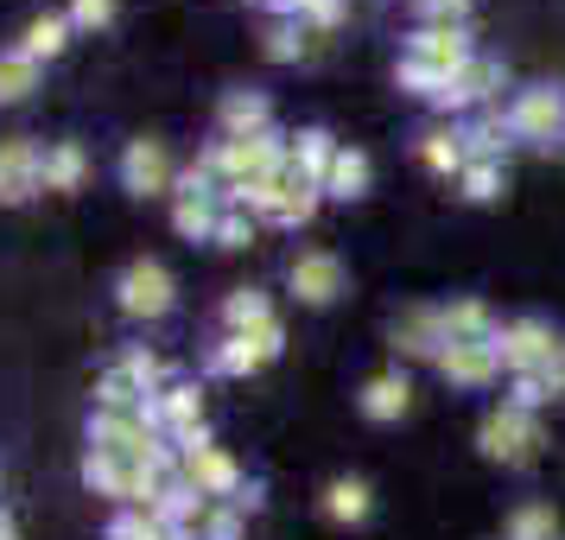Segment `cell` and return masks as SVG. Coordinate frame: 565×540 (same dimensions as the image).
<instances>
[{"label":"cell","mask_w":565,"mask_h":540,"mask_svg":"<svg viewBox=\"0 0 565 540\" xmlns=\"http://www.w3.org/2000/svg\"><path fill=\"white\" fill-rule=\"evenodd\" d=\"M153 515L166 521V528H172V534L198 540V528H204V515H210V496H198L191 484H179V477H172V489H166V496L153 502Z\"/></svg>","instance_id":"18"},{"label":"cell","mask_w":565,"mask_h":540,"mask_svg":"<svg viewBox=\"0 0 565 540\" xmlns=\"http://www.w3.org/2000/svg\"><path fill=\"white\" fill-rule=\"evenodd\" d=\"M458 191L470 198V204H495V198L509 191V172H502L495 159H470V166L458 172Z\"/></svg>","instance_id":"31"},{"label":"cell","mask_w":565,"mask_h":540,"mask_svg":"<svg viewBox=\"0 0 565 540\" xmlns=\"http://www.w3.org/2000/svg\"><path fill=\"white\" fill-rule=\"evenodd\" d=\"M71 13H39V20H26V32H20V45H13V52H26L32 64H52L57 52H64V45H71Z\"/></svg>","instance_id":"20"},{"label":"cell","mask_w":565,"mask_h":540,"mask_svg":"<svg viewBox=\"0 0 565 540\" xmlns=\"http://www.w3.org/2000/svg\"><path fill=\"white\" fill-rule=\"evenodd\" d=\"M255 134H274V108L260 89H230L223 108H216V140H255Z\"/></svg>","instance_id":"15"},{"label":"cell","mask_w":565,"mask_h":540,"mask_svg":"<svg viewBox=\"0 0 565 540\" xmlns=\"http://www.w3.org/2000/svg\"><path fill=\"white\" fill-rule=\"evenodd\" d=\"M477 445H483L489 464H509V470H527V464L540 458V445H546V433H540V413L514 407V401H502V407L483 420V433H477Z\"/></svg>","instance_id":"2"},{"label":"cell","mask_w":565,"mask_h":540,"mask_svg":"<svg viewBox=\"0 0 565 540\" xmlns=\"http://www.w3.org/2000/svg\"><path fill=\"white\" fill-rule=\"evenodd\" d=\"M71 27H77V32L115 27V0H71Z\"/></svg>","instance_id":"39"},{"label":"cell","mask_w":565,"mask_h":540,"mask_svg":"<svg viewBox=\"0 0 565 540\" xmlns=\"http://www.w3.org/2000/svg\"><path fill=\"white\" fill-rule=\"evenodd\" d=\"M509 128L527 147H559L565 140V96L559 89H521L509 103Z\"/></svg>","instance_id":"6"},{"label":"cell","mask_w":565,"mask_h":540,"mask_svg":"<svg viewBox=\"0 0 565 540\" xmlns=\"http://www.w3.org/2000/svg\"><path fill=\"white\" fill-rule=\"evenodd\" d=\"M280 343H286V331H280V318L274 325H260V331H235V337H223L216 350H210V375H255V369H267V362L280 357Z\"/></svg>","instance_id":"7"},{"label":"cell","mask_w":565,"mask_h":540,"mask_svg":"<svg viewBox=\"0 0 565 540\" xmlns=\"http://www.w3.org/2000/svg\"><path fill=\"white\" fill-rule=\"evenodd\" d=\"M356 407L369 413V420H401V413L413 407V388H407V375H394V369H387V375H369V382H362V394H356Z\"/></svg>","instance_id":"19"},{"label":"cell","mask_w":565,"mask_h":540,"mask_svg":"<svg viewBox=\"0 0 565 540\" xmlns=\"http://www.w3.org/2000/svg\"><path fill=\"white\" fill-rule=\"evenodd\" d=\"M362 191H369V153H362V147H337L331 179H324V198H343V204H356Z\"/></svg>","instance_id":"25"},{"label":"cell","mask_w":565,"mask_h":540,"mask_svg":"<svg viewBox=\"0 0 565 540\" xmlns=\"http://www.w3.org/2000/svg\"><path fill=\"white\" fill-rule=\"evenodd\" d=\"M115 306L128 311V318H166V311L179 306V280H172V267L153 255H140L121 267V280H115Z\"/></svg>","instance_id":"4"},{"label":"cell","mask_w":565,"mask_h":540,"mask_svg":"<svg viewBox=\"0 0 565 540\" xmlns=\"http://www.w3.org/2000/svg\"><path fill=\"white\" fill-rule=\"evenodd\" d=\"M286 286H292L299 306H331L337 293L350 286V274H343V261H337L331 248H299L292 267H286Z\"/></svg>","instance_id":"9"},{"label":"cell","mask_w":565,"mask_h":540,"mask_svg":"<svg viewBox=\"0 0 565 540\" xmlns=\"http://www.w3.org/2000/svg\"><path fill=\"white\" fill-rule=\"evenodd\" d=\"M172 153H166V140H128V153H121V184H128L134 198H159V191H172Z\"/></svg>","instance_id":"13"},{"label":"cell","mask_w":565,"mask_h":540,"mask_svg":"<svg viewBox=\"0 0 565 540\" xmlns=\"http://www.w3.org/2000/svg\"><path fill=\"white\" fill-rule=\"evenodd\" d=\"M502 89V64L495 57H470L458 77H445L438 83V96H433V108H445V115H458V108H477V103H489Z\"/></svg>","instance_id":"14"},{"label":"cell","mask_w":565,"mask_h":540,"mask_svg":"<svg viewBox=\"0 0 565 540\" xmlns=\"http://www.w3.org/2000/svg\"><path fill=\"white\" fill-rule=\"evenodd\" d=\"M260 52L274 57V64H292V57H306V32H299V20H280V27H267V39H260Z\"/></svg>","instance_id":"34"},{"label":"cell","mask_w":565,"mask_h":540,"mask_svg":"<svg viewBox=\"0 0 565 540\" xmlns=\"http://www.w3.org/2000/svg\"><path fill=\"white\" fill-rule=\"evenodd\" d=\"M559 153H565V140H559Z\"/></svg>","instance_id":"43"},{"label":"cell","mask_w":565,"mask_h":540,"mask_svg":"<svg viewBox=\"0 0 565 540\" xmlns=\"http://www.w3.org/2000/svg\"><path fill=\"white\" fill-rule=\"evenodd\" d=\"M45 191V147L32 134H7L0 140V204H26Z\"/></svg>","instance_id":"5"},{"label":"cell","mask_w":565,"mask_h":540,"mask_svg":"<svg viewBox=\"0 0 565 540\" xmlns=\"http://www.w3.org/2000/svg\"><path fill=\"white\" fill-rule=\"evenodd\" d=\"M39 77H45V64H32L26 52H0V108H20L39 89Z\"/></svg>","instance_id":"27"},{"label":"cell","mask_w":565,"mask_h":540,"mask_svg":"<svg viewBox=\"0 0 565 540\" xmlns=\"http://www.w3.org/2000/svg\"><path fill=\"white\" fill-rule=\"evenodd\" d=\"M179 484H191L210 502H235L242 496V464L223 445H210V433H198L179 445Z\"/></svg>","instance_id":"3"},{"label":"cell","mask_w":565,"mask_h":540,"mask_svg":"<svg viewBox=\"0 0 565 540\" xmlns=\"http://www.w3.org/2000/svg\"><path fill=\"white\" fill-rule=\"evenodd\" d=\"M419 166H426V172H438V179H458L463 166H470V153H463V128L419 134Z\"/></svg>","instance_id":"22"},{"label":"cell","mask_w":565,"mask_h":540,"mask_svg":"<svg viewBox=\"0 0 565 540\" xmlns=\"http://www.w3.org/2000/svg\"><path fill=\"white\" fill-rule=\"evenodd\" d=\"M83 179H89V153L77 140H52L45 147V191H83Z\"/></svg>","instance_id":"24"},{"label":"cell","mask_w":565,"mask_h":540,"mask_svg":"<svg viewBox=\"0 0 565 540\" xmlns=\"http://www.w3.org/2000/svg\"><path fill=\"white\" fill-rule=\"evenodd\" d=\"M0 540H20V521H13L7 509H0Z\"/></svg>","instance_id":"42"},{"label":"cell","mask_w":565,"mask_h":540,"mask_svg":"<svg viewBox=\"0 0 565 540\" xmlns=\"http://www.w3.org/2000/svg\"><path fill=\"white\" fill-rule=\"evenodd\" d=\"M509 147H514L509 115H483V121H470V128H463V153H470V159H495V166H502Z\"/></svg>","instance_id":"30"},{"label":"cell","mask_w":565,"mask_h":540,"mask_svg":"<svg viewBox=\"0 0 565 540\" xmlns=\"http://www.w3.org/2000/svg\"><path fill=\"white\" fill-rule=\"evenodd\" d=\"M509 540H559L553 502H521V509L509 515Z\"/></svg>","instance_id":"32"},{"label":"cell","mask_w":565,"mask_h":540,"mask_svg":"<svg viewBox=\"0 0 565 540\" xmlns=\"http://www.w3.org/2000/svg\"><path fill=\"white\" fill-rule=\"evenodd\" d=\"M495 350H502V369L509 375H540L546 362L559 357V337H553V325H540V318H514V325L495 331Z\"/></svg>","instance_id":"8"},{"label":"cell","mask_w":565,"mask_h":540,"mask_svg":"<svg viewBox=\"0 0 565 540\" xmlns=\"http://www.w3.org/2000/svg\"><path fill=\"white\" fill-rule=\"evenodd\" d=\"M260 325H274V299H267L260 286H235L230 299H223V337L260 331Z\"/></svg>","instance_id":"23"},{"label":"cell","mask_w":565,"mask_h":540,"mask_svg":"<svg viewBox=\"0 0 565 540\" xmlns=\"http://www.w3.org/2000/svg\"><path fill=\"white\" fill-rule=\"evenodd\" d=\"M413 7H419V0H413Z\"/></svg>","instance_id":"44"},{"label":"cell","mask_w":565,"mask_h":540,"mask_svg":"<svg viewBox=\"0 0 565 540\" xmlns=\"http://www.w3.org/2000/svg\"><path fill=\"white\" fill-rule=\"evenodd\" d=\"M445 318V343H463V337H495V318H489L483 299H451V306H438Z\"/></svg>","instance_id":"29"},{"label":"cell","mask_w":565,"mask_h":540,"mask_svg":"<svg viewBox=\"0 0 565 540\" xmlns=\"http://www.w3.org/2000/svg\"><path fill=\"white\" fill-rule=\"evenodd\" d=\"M210 242H216V248H248V242H255V216L230 204L216 216V235H210Z\"/></svg>","instance_id":"36"},{"label":"cell","mask_w":565,"mask_h":540,"mask_svg":"<svg viewBox=\"0 0 565 540\" xmlns=\"http://www.w3.org/2000/svg\"><path fill=\"white\" fill-rule=\"evenodd\" d=\"M96 413H147V388L115 362L108 375H96Z\"/></svg>","instance_id":"26"},{"label":"cell","mask_w":565,"mask_h":540,"mask_svg":"<svg viewBox=\"0 0 565 540\" xmlns=\"http://www.w3.org/2000/svg\"><path fill=\"white\" fill-rule=\"evenodd\" d=\"M147 420H153L172 445L198 438L204 433V394H198V382H166L159 394H147Z\"/></svg>","instance_id":"10"},{"label":"cell","mask_w":565,"mask_h":540,"mask_svg":"<svg viewBox=\"0 0 565 540\" xmlns=\"http://www.w3.org/2000/svg\"><path fill=\"white\" fill-rule=\"evenodd\" d=\"M369 509H375V496H369V484H362V477H337V484L324 489V515H331V521H343V528L369 521Z\"/></svg>","instance_id":"28"},{"label":"cell","mask_w":565,"mask_h":540,"mask_svg":"<svg viewBox=\"0 0 565 540\" xmlns=\"http://www.w3.org/2000/svg\"><path fill=\"white\" fill-rule=\"evenodd\" d=\"M470 39H463V32H445V27H419L407 39V64H419V71H426V77H458L463 64H470Z\"/></svg>","instance_id":"12"},{"label":"cell","mask_w":565,"mask_h":540,"mask_svg":"<svg viewBox=\"0 0 565 540\" xmlns=\"http://www.w3.org/2000/svg\"><path fill=\"white\" fill-rule=\"evenodd\" d=\"M306 27H318V32H331L337 20H343V0H306V13H299Z\"/></svg>","instance_id":"41"},{"label":"cell","mask_w":565,"mask_h":540,"mask_svg":"<svg viewBox=\"0 0 565 540\" xmlns=\"http://www.w3.org/2000/svg\"><path fill=\"white\" fill-rule=\"evenodd\" d=\"M108 540H184V534H172L153 509H121L108 521Z\"/></svg>","instance_id":"33"},{"label":"cell","mask_w":565,"mask_h":540,"mask_svg":"<svg viewBox=\"0 0 565 540\" xmlns=\"http://www.w3.org/2000/svg\"><path fill=\"white\" fill-rule=\"evenodd\" d=\"M286 134H255V140H210L204 153V166L223 179V191H235V184H260V179H274L286 166Z\"/></svg>","instance_id":"1"},{"label":"cell","mask_w":565,"mask_h":540,"mask_svg":"<svg viewBox=\"0 0 565 540\" xmlns=\"http://www.w3.org/2000/svg\"><path fill=\"white\" fill-rule=\"evenodd\" d=\"M438 375L451 388H489L502 375V350L495 337H463V343H445L438 350Z\"/></svg>","instance_id":"11"},{"label":"cell","mask_w":565,"mask_h":540,"mask_svg":"<svg viewBox=\"0 0 565 540\" xmlns=\"http://www.w3.org/2000/svg\"><path fill=\"white\" fill-rule=\"evenodd\" d=\"M216 191H184L179 184V204H172V230L184 235V242H210L216 235Z\"/></svg>","instance_id":"21"},{"label":"cell","mask_w":565,"mask_h":540,"mask_svg":"<svg viewBox=\"0 0 565 540\" xmlns=\"http://www.w3.org/2000/svg\"><path fill=\"white\" fill-rule=\"evenodd\" d=\"M463 20H470V0H419V27L463 32Z\"/></svg>","instance_id":"37"},{"label":"cell","mask_w":565,"mask_h":540,"mask_svg":"<svg viewBox=\"0 0 565 540\" xmlns=\"http://www.w3.org/2000/svg\"><path fill=\"white\" fill-rule=\"evenodd\" d=\"M121 369H128L134 382L147 388V394H159V388L172 382V369H166V357H153V350H128V357H121Z\"/></svg>","instance_id":"35"},{"label":"cell","mask_w":565,"mask_h":540,"mask_svg":"<svg viewBox=\"0 0 565 540\" xmlns=\"http://www.w3.org/2000/svg\"><path fill=\"white\" fill-rule=\"evenodd\" d=\"M331 159H337V140L324 128L292 134V147H286V166H292L306 184H318V191H324V179H331Z\"/></svg>","instance_id":"17"},{"label":"cell","mask_w":565,"mask_h":540,"mask_svg":"<svg viewBox=\"0 0 565 540\" xmlns=\"http://www.w3.org/2000/svg\"><path fill=\"white\" fill-rule=\"evenodd\" d=\"M387 343L401 350V357H433L445 350V318H438V306H413L394 318V331H387Z\"/></svg>","instance_id":"16"},{"label":"cell","mask_w":565,"mask_h":540,"mask_svg":"<svg viewBox=\"0 0 565 540\" xmlns=\"http://www.w3.org/2000/svg\"><path fill=\"white\" fill-rule=\"evenodd\" d=\"M198 540H242V509H235V502H210Z\"/></svg>","instance_id":"38"},{"label":"cell","mask_w":565,"mask_h":540,"mask_svg":"<svg viewBox=\"0 0 565 540\" xmlns=\"http://www.w3.org/2000/svg\"><path fill=\"white\" fill-rule=\"evenodd\" d=\"M509 401H514V407H527V413H540V407H546V401H553V388L540 382V375H514Z\"/></svg>","instance_id":"40"}]
</instances>
